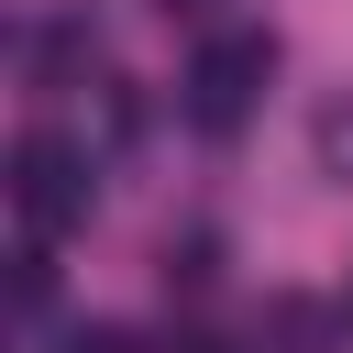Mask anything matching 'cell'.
Returning <instances> with one entry per match:
<instances>
[{
	"label": "cell",
	"mask_w": 353,
	"mask_h": 353,
	"mask_svg": "<svg viewBox=\"0 0 353 353\" xmlns=\"http://www.w3.org/2000/svg\"><path fill=\"white\" fill-rule=\"evenodd\" d=\"M265 77H276V33H210L199 55H188V121L199 132H243L254 121V99H265Z\"/></svg>",
	"instance_id": "cell-1"
},
{
	"label": "cell",
	"mask_w": 353,
	"mask_h": 353,
	"mask_svg": "<svg viewBox=\"0 0 353 353\" xmlns=\"http://www.w3.org/2000/svg\"><path fill=\"white\" fill-rule=\"evenodd\" d=\"M11 210H22L33 243L77 232V221H88V154H77L66 132H22V143H11Z\"/></svg>",
	"instance_id": "cell-2"
},
{
	"label": "cell",
	"mask_w": 353,
	"mask_h": 353,
	"mask_svg": "<svg viewBox=\"0 0 353 353\" xmlns=\"http://www.w3.org/2000/svg\"><path fill=\"white\" fill-rule=\"evenodd\" d=\"M320 154H331V165H342V176H353V110H342V99H331V110H320Z\"/></svg>",
	"instance_id": "cell-3"
},
{
	"label": "cell",
	"mask_w": 353,
	"mask_h": 353,
	"mask_svg": "<svg viewBox=\"0 0 353 353\" xmlns=\"http://www.w3.org/2000/svg\"><path fill=\"white\" fill-rule=\"evenodd\" d=\"M66 353H143V331H121V320H88V331H77Z\"/></svg>",
	"instance_id": "cell-4"
}]
</instances>
